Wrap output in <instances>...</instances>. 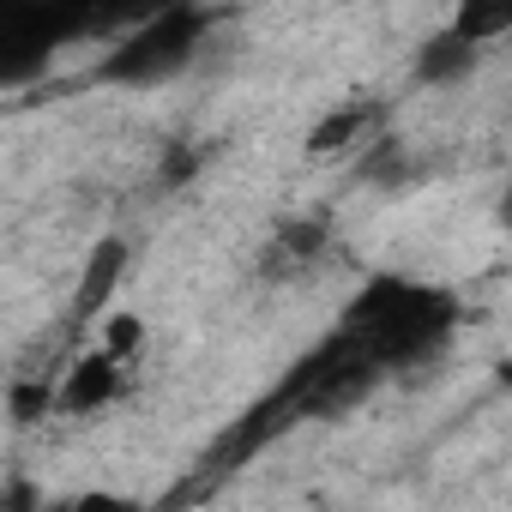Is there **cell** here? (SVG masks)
<instances>
[{"label": "cell", "instance_id": "6da1fadb", "mask_svg": "<svg viewBox=\"0 0 512 512\" xmlns=\"http://www.w3.org/2000/svg\"><path fill=\"white\" fill-rule=\"evenodd\" d=\"M452 326V302L440 290L404 284V278H380L356 308H350V344L374 362V368H404L416 356H428Z\"/></svg>", "mask_w": 512, "mask_h": 512}, {"label": "cell", "instance_id": "7a4b0ae2", "mask_svg": "<svg viewBox=\"0 0 512 512\" xmlns=\"http://www.w3.org/2000/svg\"><path fill=\"white\" fill-rule=\"evenodd\" d=\"M205 13H193V7H169V13H157V19H145L121 49H109V61L97 67L109 85H163V79H175L187 61H193V49H199V37H205Z\"/></svg>", "mask_w": 512, "mask_h": 512}, {"label": "cell", "instance_id": "3957f363", "mask_svg": "<svg viewBox=\"0 0 512 512\" xmlns=\"http://www.w3.org/2000/svg\"><path fill=\"white\" fill-rule=\"evenodd\" d=\"M121 386H127V368H121L115 356H103V350H85V356L61 374V386H55V410H67V416H91V410L115 404Z\"/></svg>", "mask_w": 512, "mask_h": 512}, {"label": "cell", "instance_id": "277c9868", "mask_svg": "<svg viewBox=\"0 0 512 512\" xmlns=\"http://www.w3.org/2000/svg\"><path fill=\"white\" fill-rule=\"evenodd\" d=\"M476 61H482V49H470V43H458L446 25L416 49V79L422 85H464L470 73H476Z\"/></svg>", "mask_w": 512, "mask_h": 512}, {"label": "cell", "instance_id": "5b68a950", "mask_svg": "<svg viewBox=\"0 0 512 512\" xmlns=\"http://www.w3.org/2000/svg\"><path fill=\"white\" fill-rule=\"evenodd\" d=\"M368 127H374V109L368 103H344V109H332L314 133H308V157H350L362 139H368Z\"/></svg>", "mask_w": 512, "mask_h": 512}, {"label": "cell", "instance_id": "8992f818", "mask_svg": "<svg viewBox=\"0 0 512 512\" xmlns=\"http://www.w3.org/2000/svg\"><path fill=\"white\" fill-rule=\"evenodd\" d=\"M446 31L458 43H470V49H488V43L512 37V7H506V0H464V7H452Z\"/></svg>", "mask_w": 512, "mask_h": 512}, {"label": "cell", "instance_id": "52a82bcc", "mask_svg": "<svg viewBox=\"0 0 512 512\" xmlns=\"http://www.w3.org/2000/svg\"><path fill=\"white\" fill-rule=\"evenodd\" d=\"M121 272H127V247H121V241H97V253L85 260V278H79V314L103 308V302L115 296Z\"/></svg>", "mask_w": 512, "mask_h": 512}, {"label": "cell", "instance_id": "ba28073f", "mask_svg": "<svg viewBox=\"0 0 512 512\" xmlns=\"http://www.w3.org/2000/svg\"><path fill=\"white\" fill-rule=\"evenodd\" d=\"M97 350L127 368V362L145 350V320H139V314H109V320L97 326Z\"/></svg>", "mask_w": 512, "mask_h": 512}, {"label": "cell", "instance_id": "9c48e42d", "mask_svg": "<svg viewBox=\"0 0 512 512\" xmlns=\"http://www.w3.org/2000/svg\"><path fill=\"white\" fill-rule=\"evenodd\" d=\"M320 241H326V229H320V223H290V229L278 235V260L302 266V260H314V253H320Z\"/></svg>", "mask_w": 512, "mask_h": 512}, {"label": "cell", "instance_id": "30bf717a", "mask_svg": "<svg viewBox=\"0 0 512 512\" xmlns=\"http://www.w3.org/2000/svg\"><path fill=\"white\" fill-rule=\"evenodd\" d=\"M500 223L512 229V187H506V205H500Z\"/></svg>", "mask_w": 512, "mask_h": 512}]
</instances>
